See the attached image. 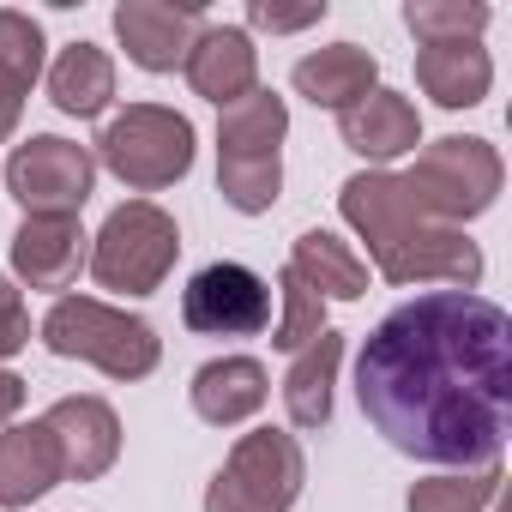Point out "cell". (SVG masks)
Here are the masks:
<instances>
[{"label":"cell","mask_w":512,"mask_h":512,"mask_svg":"<svg viewBox=\"0 0 512 512\" xmlns=\"http://www.w3.org/2000/svg\"><path fill=\"white\" fill-rule=\"evenodd\" d=\"M362 416L416 464L488 470L512 422V320L476 290L392 308L356 356Z\"/></svg>","instance_id":"cell-1"},{"label":"cell","mask_w":512,"mask_h":512,"mask_svg":"<svg viewBox=\"0 0 512 512\" xmlns=\"http://www.w3.org/2000/svg\"><path fill=\"white\" fill-rule=\"evenodd\" d=\"M338 211L368 241L386 284H452V290L482 284V247L464 229L434 223L392 169L350 175L338 187Z\"/></svg>","instance_id":"cell-2"},{"label":"cell","mask_w":512,"mask_h":512,"mask_svg":"<svg viewBox=\"0 0 512 512\" xmlns=\"http://www.w3.org/2000/svg\"><path fill=\"white\" fill-rule=\"evenodd\" d=\"M290 103L278 91H247L241 103L217 109V193L241 217H266L284 193V145Z\"/></svg>","instance_id":"cell-3"},{"label":"cell","mask_w":512,"mask_h":512,"mask_svg":"<svg viewBox=\"0 0 512 512\" xmlns=\"http://www.w3.org/2000/svg\"><path fill=\"white\" fill-rule=\"evenodd\" d=\"M43 344L67 362H91L109 380H145L163 362V338L151 320L109 308L97 296H61L43 320Z\"/></svg>","instance_id":"cell-4"},{"label":"cell","mask_w":512,"mask_h":512,"mask_svg":"<svg viewBox=\"0 0 512 512\" xmlns=\"http://www.w3.org/2000/svg\"><path fill=\"white\" fill-rule=\"evenodd\" d=\"M97 163L133 193L175 187L193 169V121L163 103H127L97 133Z\"/></svg>","instance_id":"cell-5"},{"label":"cell","mask_w":512,"mask_h":512,"mask_svg":"<svg viewBox=\"0 0 512 512\" xmlns=\"http://www.w3.org/2000/svg\"><path fill=\"white\" fill-rule=\"evenodd\" d=\"M410 187V199L446 223V229H464L470 217H482L494 199H500V181H506V163L488 139H470V133H452V139H434L422 145L416 169L398 175Z\"/></svg>","instance_id":"cell-6"},{"label":"cell","mask_w":512,"mask_h":512,"mask_svg":"<svg viewBox=\"0 0 512 512\" xmlns=\"http://www.w3.org/2000/svg\"><path fill=\"white\" fill-rule=\"evenodd\" d=\"M302 482H308V458H302L296 434L253 428L235 440V452L211 476L205 512H290L302 500Z\"/></svg>","instance_id":"cell-7"},{"label":"cell","mask_w":512,"mask_h":512,"mask_svg":"<svg viewBox=\"0 0 512 512\" xmlns=\"http://www.w3.org/2000/svg\"><path fill=\"white\" fill-rule=\"evenodd\" d=\"M181 253V229L163 205L151 199H127L109 211V223L97 229V247H91V278L103 290H121V296H151L169 266Z\"/></svg>","instance_id":"cell-8"},{"label":"cell","mask_w":512,"mask_h":512,"mask_svg":"<svg viewBox=\"0 0 512 512\" xmlns=\"http://www.w3.org/2000/svg\"><path fill=\"white\" fill-rule=\"evenodd\" d=\"M91 187H97V157L73 139L37 133L7 157V193L25 205V217H79Z\"/></svg>","instance_id":"cell-9"},{"label":"cell","mask_w":512,"mask_h":512,"mask_svg":"<svg viewBox=\"0 0 512 512\" xmlns=\"http://www.w3.org/2000/svg\"><path fill=\"white\" fill-rule=\"evenodd\" d=\"M181 320L199 338H253L272 326V284L253 266L217 260L193 272V284L181 290Z\"/></svg>","instance_id":"cell-10"},{"label":"cell","mask_w":512,"mask_h":512,"mask_svg":"<svg viewBox=\"0 0 512 512\" xmlns=\"http://www.w3.org/2000/svg\"><path fill=\"white\" fill-rule=\"evenodd\" d=\"M205 31V7L199 0H121L115 7V37L127 49L133 67L145 73H175L187 61V49Z\"/></svg>","instance_id":"cell-11"},{"label":"cell","mask_w":512,"mask_h":512,"mask_svg":"<svg viewBox=\"0 0 512 512\" xmlns=\"http://www.w3.org/2000/svg\"><path fill=\"white\" fill-rule=\"evenodd\" d=\"M43 422L55 428L61 470H67L73 482H97V476L115 470V458H121V416H115L103 398H91V392L61 398V404H49Z\"/></svg>","instance_id":"cell-12"},{"label":"cell","mask_w":512,"mask_h":512,"mask_svg":"<svg viewBox=\"0 0 512 512\" xmlns=\"http://www.w3.org/2000/svg\"><path fill=\"white\" fill-rule=\"evenodd\" d=\"M181 73H187V85H193L205 103L229 109V103H241L247 91H260V49H253V37H247L241 25H205L199 43L187 49Z\"/></svg>","instance_id":"cell-13"},{"label":"cell","mask_w":512,"mask_h":512,"mask_svg":"<svg viewBox=\"0 0 512 512\" xmlns=\"http://www.w3.org/2000/svg\"><path fill=\"white\" fill-rule=\"evenodd\" d=\"M85 241L91 235L79 229V217H25V229L13 235V272L31 290H67L91 260Z\"/></svg>","instance_id":"cell-14"},{"label":"cell","mask_w":512,"mask_h":512,"mask_svg":"<svg viewBox=\"0 0 512 512\" xmlns=\"http://www.w3.org/2000/svg\"><path fill=\"white\" fill-rule=\"evenodd\" d=\"M338 139L356 157H368V163H392V157H404V151L422 145V115L398 91H368L356 109L338 115Z\"/></svg>","instance_id":"cell-15"},{"label":"cell","mask_w":512,"mask_h":512,"mask_svg":"<svg viewBox=\"0 0 512 512\" xmlns=\"http://www.w3.org/2000/svg\"><path fill=\"white\" fill-rule=\"evenodd\" d=\"M290 85H296L314 109L344 115V109H356L368 91H380V61H374L368 49H356V43H332V49L302 55L296 73H290Z\"/></svg>","instance_id":"cell-16"},{"label":"cell","mask_w":512,"mask_h":512,"mask_svg":"<svg viewBox=\"0 0 512 512\" xmlns=\"http://www.w3.org/2000/svg\"><path fill=\"white\" fill-rule=\"evenodd\" d=\"M61 476L67 470H61V446H55L49 422H13L0 434V506L7 512L43 500Z\"/></svg>","instance_id":"cell-17"},{"label":"cell","mask_w":512,"mask_h":512,"mask_svg":"<svg viewBox=\"0 0 512 512\" xmlns=\"http://www.w3.org/2000/svg\"><path fill=\"white\" fill-rule=\"evenodd\" d=\"M266 398H272V374H266V362H253V356H217V362H205L193 374V410L211 428L247 422L253 410H266Z\"/></svg>","instance_id":"cell-18"},{"label":"cell","mask_w":512,"mask_h":512,"mask_svg":"<svg viewBox=\"0 0 512 512\" xmlns=\"http://www.w3.org/2000/svg\"><path fill=\"white\" fill-rule=\"evenodd\" d=\"M290 272L320 296V302H362L368 296V260L338 241L332 229H302L296 253H290Z\"/></svg>","instance_id":"cell-19"},{"label":"cell","mask_w":512,"mask_h":512,"mask_svg":"<svg viewBox=\"0 0 512 512\" xmlns=\"http://www.w3.org/2000/svg\"><path fill=\"white\" fill-rule=\"evenodd\" d=\"M416 85L440 109H476L494 85V61L482 43H428L416 49Z\"/></svg>","instance_id":"cell-20"},{"label":"cell","mask_w":512,"mask_h":512,"mask_svg":"<svg viewBox=\"0 0 512 512\" xmlns=\"http://www.w3.org/2000/svg\"><path fill=\"white\" fill-rule=\"evenodd\" d=\"M338 362H344V338L326 326L308 350H296V368L284 380V410L296 428H326L332 422V386H338Z\"/></svg>","instance_id":"cell-21"},{"label":"cell","mask_w":512,"mask_h":512,"mask_svg":"<svg viewBox=\"0 0 512 512\" xmlns=\"http://www.w3.org/2000/svg\"><path fill=\"white\" fill-rule=\"evenodd\" d=\"M49 97L61 115H79V121L103 115L115 103V61L97 43H67L61 61L49 67Z\"/></svg>","instance_id":"cell-22"},{"label":"cell","mask_w":512,"mask_h":512,"mask_svg":"<svg viewBox=\"0 0 512 512\" xmlns=\"http://www.w3.org/2000/svg\"><path fill=\"white\" fill-rule=\"evenodd\" d=\"M500 482H506L500 464L464 470V476H428V482L410 488L404 506H410V512H488V506L500 500Z\"/></svg>","instance_id":"cell-23"},{"label":"cell","mask_w":512,"mask_h":512,"mask_svg":"<svg viewBox=\"0 0 512 512\" xmlns=\"http://www.w3.org/2000/svg\"><path fill=\"white\" fill-rule=\"evenodd\" d=\"M488 7L482 0H410L404 7V25L416 31V43H476L488 31Z\"/></svg>","instance_id":"cell-24"},{"label":"cell","mask_w":512,"mask_h":512,"mask_svg":"<svg viewBox=\"0 0 512 512\" xmlns=\"http://www.w3.org/2000/svg\"><path fill=\"white\" fill-rule=\"evenodd\" d=\"M278 296H284V320H278V332H272V344L278 350H308L320 332H326V302L284 266V278H278Z\"/></svg>","instance_id":"cell-25"},{"label":"cell","mask_w":512,"mask_h":512,"mask_svg":"<svg viewBox=\"0 0 512 512\" xmlns=\"http://www.w3.org/2000/svg\"><path fill=\"white\" fill-rule=\"evenodd\" d=\"M43 25L31 13H13V7H0V73H13L25 91L43 79Z\"/></svg>","instance_id":"cell-26"},{"label":"cell","mask_w":512,"mask_h":512,"mask_svg":"<svg viewBox=\"0 0 512 512\" xmlns=\"http://www.w3.org/2000/svg\"><path fill=\"white\" fill-rule=\"evenodd\" d=\"M326 19V0H314V7H272V0H253L247 7V25L253 31H308V25H320Z\"/></svg>","instance_id":"cell-27"},{"label":"cell","mask_w":512,"mask_h":512,"mask_svg":"<svg viewBox=\"0 0 512 512\" xmlns=\"http://www.w3.org/2000/svg\"><path fill=\"white\" fill-rule=\"evenodd\" d=\"M31 344V308H25V296L0 278V362L7 356H19Z\"/></svg>","instance_id":"cell-28"},{"label":"cell","mask_w":512,"mask_h":512,"mask_svg":"<svg viewBox=\"0 0 512 512\" xmlns=\"http://www.w3.org/2000/svg\"><path fill=\"white\" fill-rule=\"evenodd\" d=\"M25 85L13 79V73H0V145H7L13 139V127H19V115H25Z\"/></svg>","instance_id":"cell-29"},{"label":"cell","mask_w":512,"mask_h":512,"mask_svg":"<svg viewBox=\"0 0 512 512\" xmlns=\"http://www.w3.org/2000/svg\"><path fill=\"white\" fill-rule=\"evenodd\" d=\"M25 410V380L0 368V428H13V416Z\"/></svg>","instance_id":"cell-30"},{"label":"cell","mask_w":512,"mask_h":512,"mask_svg":"<svg viewBox=\"0 0 512 512\" xmlns=\"http://www.w3.org/2000/svg\"><path fill=\"white\" fill-rule=\"evenodd\" d=\"M500 512H506V506H500Z\"/></svg>","instance_id":"cell-31"}]
</instances>
